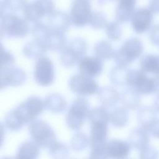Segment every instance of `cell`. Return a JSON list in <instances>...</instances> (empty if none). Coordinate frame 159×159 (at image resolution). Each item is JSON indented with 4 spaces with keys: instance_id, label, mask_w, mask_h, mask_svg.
<instances>
[{
    "instance_id": "cell-1",
    "label": "cell",
    "mask_w": 159,
    "mask_h": 159,
    "mask_svg": "<svg viewBox=\"0 0 159 159\" xmlns=\"http://www.w3.org/2000/svg\"><path fill=\"white\" fill-rule=\"evenodd\" d=\"M45 108L41 98L31 96L6 114L4 125L11 131H18L42 114Z\"/></svg>"
},
{
    "instance_id": "cell-2",
    "label": "cell",
    "mask_w": 159,
    "mask_h": 159,
    "mask_svg": "<svg viewBox=\"0 0 159 159\" xmlns=\"http://www.w3.org/2000/svg\"><path fill=\"white\" fill-rule=\"evenodd\" d=\"M127 86L134 89L140 94H159V76H147L142 70H129Z\"/></svg>"
},
{
    "instance_id": "cell-3",
    "label": "cell",
    "mask_w": 159,
    "mask_h": 159,
    "mask_svg": "<svg viewBox=\"0 0 159 159\" xmlns=\"http://www.w3.org/2000/svg\"><path fill=\"white\" fill-rule=\"evenodd\" d=\"M143 45L142 41L136 37L127 39L114 54V61L117 65L127 67L138 58L142 53Z\"/></svg>"
},
{
    "instance_id": "cell-4",
    "label": "cell",
    "mask_w": 159,
    "mask_h": 159,
    "mask_svg": "<svg viewBox=\"0 0 159 159\" xmlns=\"http://www.w3.org/2000/svg\"><path fill=\"white\" fill-rule=\"evenodd\" d=\"M89 112L88 100L83 96L75 98L71 102L66 116V124L73 130L81 129Z\"/></svg>"
},
{
    "instance_id": "cell-5",
    "label": "cell",
    "mask_w": 159,
    "mask_h": 159,
    "mask_svg": "<svg viewBox=\"0 0 159 159\" xmlns=\"http://www.w3.org/2000/svg\"><path fill=\"white\" fill-rule=\"evenodd\" d=\"M1 25L4 35L9 38H23L30 31L29 22L14 12L6 14L1 19Z\"/></svg>"
},
{
    "instance_id": "cell-6",
    "label": "cell",
    "mask_w": 159,
    "mask_h": 159,
    "mask_svg": "<svg viewBox=\"0 0 159 159\" xmlns=\"http://www.w3.org/2000/svg\"><path fill=\"white\" fill-rule=\"evenodd\" d=\"M29 132L32 140L42 148H49L57 139L52 127L43 120L35 119L30 123Z\"/></svg>"
},
{
    "instance_id": "cell-7",
    "label": "cell",
    "mask_w": 159,
    "mask_h": 159,
    "mask_svg": "<svg viewBox=\"0 0 159 159\" xmlns=\"http://www.w3.org/2000/svg\"><path fill=\"white\" fill-rule=\"evenodd\" d=\"M88 49L86 41L80 37L71 40L61 50L60 61L63 66L71 67L84 57Z\"/></svg>"
},
{
    "instance_id": "cell-8",
    "label": "cell",
    "mask_w": 159,
    "mask_h": 159,
    "mask_svg": "<svg viewBox=\"0 0 159 159\" xmlns=\"http://www.w3.org/2000/svg\"><path fill=\"white\" fill-rule=\"evenodd\" d=\"M55 11L53 0H34L28 2L23 10L24 17L29 22L36 23Z\"/></svg>"
},
{
    "instance_id": "cell-9",
    "label": "cell",
    "mask_w": 159,
    "mask_h": 159,
    "mask_svg": "<svg viewBox=\"0 0 159 159\" xmlns=\"http://www.w3.org/2000/svg\"><path fill=\"white\" fill-rule=\"evenodd\" d=\"M68 85L73 93L83 97L93 95L99 89L98 84L93 78L80 73L71 76Z\"/></svg>"
},
{
    "instance_id": "cell-10",
    "label": "cell",
    "mask_w": 159,
    "mask_h": 159,
    "mask_svg": "<svg viewBox=\"0 0 159 159\" xmlns=\"http://www.w3.org/2000/svg\"><path fill=\"white\" fill-rule=\"evenodd\" d=\"M34 78L41 86H49L55 80V68L52 61L47 57L37 59L34 70Z\"/></svg>"
},
{
    "instance_id": "cell-11",
    "label": "cell",
    "mask_w": 159,
    "mask_h": 159,
    "mask_svg": "<svg viewBox=\"0 0 159 159\" xmlns=\"http://www.w3.org/2000/svg\"><path fill=\"white\" fill-rule=\"evenodd\" d=\"M92 12V6L89 0H74L69 14L71 24L78 27L88 25Z\"/></svg>"
},
{
    "instance_id": "cell-12",
    "label": "cell",
    "mask_w": 159,
    "mask_h": 159,
    "mask_svg": "<svg viewBox=\"0 0 159 159\" xmlns=\"http://www.w3.org/2000/svg\"><path fill=\"white\" fill-rule=\"evenodd\" d=\"M130 20L134 31L137 34H143L150 28L153 13L148 7H140L135 10Z\"/></svg>"
},
{
    "instance_id": "cell-13",
    "label": "cell",
    "mask_w": 159,
    "mask_h": 159,
    "mask_svg": "<svg viewBox=\"0 0 159 159\" xmlns=\"http://www.w3.org/2000/svg\"><path fill=\"white\" fill-rule=\"evenodd\" d=\"M80 73L86 76L95 78L98 76L103 69L102 60L97 57H83L78 63Z\"/></svg>"
},
{
    "instance_id": "cell-14",
    "label": "cell",
    "mask_w": 159,
    "mask_h": 159,
    "mask_svg": "<svg viewBox=\"0 0 159 159\" xmlns=\"http://www.w3.org/2000/svg\"><path fill=\"white\" fill-rule=\"evenodd\" d=\"M130 143L117 139H112L106 143V152L107 157L122 159L127 157L130 152Z\"/></svg>"
},
{
    "instance_id": "cell-15",
    "label": "cell",
    "mask_w": 159,
    "mask_h": 159,
    "mask_svg": "<svg viewBox=\"0 0 159 159\" xmlns=\"http://www.w3.org/2000/svg\"><path fill=\"white\" fill-rule=\"evenodd\" d=\"M115 9L116 21L123 24L130 20L136 10L137 0H117Z\"/></svg>"
},
{
    "instance_id": "cell-16",
    "label": "cell",
    "mask_w": 159,
    "mask_h": 159,
    "mask_svg": "<svg viewBox=\"0 0 159 159\" xmlns=\"http://www.w3.org/2000/svg\"><path fill=\"white\" fill-rule=\"evenodd\" d=\"M71 24L70 16L65 12L55 10L48 16L47 25L51 30L66 33Z\"/></svg>"
},
{
    "instance_id": "cell-17",
    "label": "cell",
    "mask_w": 159,
    "mask_h": 159,
    "mask_svg": "<svg viewBox=\"0 0 159 159\" xmlns=\"http://www.w3.org/2000/svg\"><path fill=\"white\" fill-rule=\"evenodd\" d=\"M48 50L44 42L34 39L24 45L22 52L24 56L28 58L38 59L44 56Z\"/></svg>"
},
{
    "instance_id": "cell-18",
    "label": "cell",
    "mask_w": 159,
    "mask_h": 159,
    "mask_svg": "<svg viewBox=\"0 0 159 159\" xmlns=\"http://www.w3.org/2000/svg\"><path fill=\"white\" fill-rule=\"evenodd\" d=\"M44 104L47 109L55 114L63 112L68 107L66 99L62 95L55 93L48 95L44 100Z\"/></svg>"
},
{
    "instance_id": "cell-19",
    "label": "cell",
    "mask_w": 159,
    "mask_h": 159,
    "mask_svg": "<svg viewBox=\"0 0 159 159\" xmlns=\"http://www.w3.org/2000/svg\"><path fill=\"white\" fill-rule=\"evenodd\" d=\"M97 93L99 102L106 107L114 106L120 99L117 91L111 86H103L99 88Z\"/></svg>"
},
{
    "instance_id": "cell-20",
    "label": "cell",
    "mask_w": 159,
    "mask_h": 159,
    "mask_svg": "<svg viewBox=\"0 0 159 159\" xmlns=\"http://www.w3.org/2000/svg\"><path fill=\"white\" fill-rule=\"evenodd\" d=\"M129 142L132 147L139 150L146 147L150 143L148 130L142 127L134 129L130 134Z\"/></svg>"
},
{
    "instance_id": "cell-21",
    "label": "cell",
    "mask_w": 159,
    "mask_h": 159,
    "mask_svg": "<svg viewBox=\"0 0 159 159\" xmlns=\"http://www.w3.org/2000/svg\"><path fill=\"white\" fill-rule=\"evenodd\" d=\"M45 43L48 50L54 52H61L67 44L65 33L53 30L50 29V32Z\"/></svg>"
},
{
    "instance_id": "cell-22",
    "label": "cell",
    "mask_w": 159,
    "mask_h": 159,
    "mask_svg": "<svg viewBox=\"0 0 159 159\" xmlns=\"http://www.w3.org/2000/svg\"><path fill=\"white\" fill-rule=\"evenodd\" d=\"M120 101L124 108L130 110H136L140 106V94L132 88H129L122 92Z\"/></svg>"
},
{
    "instance_id": "cell-23",
    "label": "cell",
    "mask_w": 159,
    "mask_h": 159,
    "mask_svg": "<svg viewBox=\"0 0 159 159\" xmlns=\"http://www.w3.org/2000/svg\"><path fill=\"white\" fill-rule=\"evenodd\" d=\"M39 147L34 140L25 141L19 147L16 157L18 158L35 159L39 155Z\"/></svg>"
},
{
    "instance_id": "cell-24",
    "label": "cell",
    "mask_w": 159,
    "mask_h": 159,
    "mask_svg": "<svg viewBox=\"0 0 159 159\" xmlns=\"http://www.w3.org/2000/svg\"><path fill=\"white\" fill-rule=\"evenodd\" d=\"M141 70L145 73L159 76V56L155 54L144 55L140 62Z\"/></svg>"
},
{
    "instance_id": "cell-25",
    "label": "cell",
    "mask_w": 159,
    "mask_h": 159,
    "mask_svg": "<svg viewBox=\"0 0 159 159\" xmlns=\"http://www.w3.org/2000/svg\"><path fill=\"white\" fill-rule=\"evenodd\" d=\"M9 86L17 87L24 84L27 80L25 71L19 67H10L7 70Z\"/></svg>"
},
{
    "instance_id": "cell-26",
    "label": "cell",
    "mask_w": 159,
    "mask_h": 159,
    "mask_svg": "<svg viewBox=\"0 0 159 159\" xmlns=\"http://www.w3.org/2000/svg\"><path fill=\"white\" fill-rule=\"evenodd\" d=\"M129 120V113L124 107H117L109 113V121L116 127H124Z\"/></svg>"
},
{
    "instance_id": "cell-27",
    "label": "cell",
    "mask_w": 159,
    "mask_h": 159,
    "mask_svg": "<svg viewBox=\"0 0 159 159\" xmlns=\"http://www.w3.org/2000/svg\"><path fill=\"white\" fill-rule=\"evenodd\" d=\"M156 118V110L152 107L145 106L140 108L137 112V120L141 127L146 130Z\"/></svg>"
},
{
    "instance_id": "cell-28",
    "label": "cell",
    "mask_w": 159,
    "mask_h": 159,
    "mask_svg": "<svg viewBox=\"0 0 159 159\" xmlns=\"http://www.w3.org/2000/svg\"><path fill=\"white\" fill-rule=\"evenodd\" d=\"M115 51L111 44L106 40H101L94 47V53L102 61L107 60L113 57Z\"/></svg>"
},
{
    "instance_id": "cell-29",
    "label": "cell",
    "mask_w": 159,
    "mask_h": 159,
    "mask_svg": "<svg viewBox=\"0 0 159 159\" xmlns=\"http://www.w3.org/2000/svg\"><path fill=\"white\" fill-rule=\"evenodd\" d=\"M129 69L117 65L112 68L109 72L111 82L117 86H127V76Z\"/></svg>"
},
{
    "instance_id": "cell-30",
    "label": "cell",
    "mask_w": 159,
    "mask_h": 159,
    "mask_svg": "<svg viewBox=\"0 0 159 159\" xmlns=\"http://www.w3.org/2000/svg\"><path fill=\"white\" fill-rule=\"evenodd\" d=\"M109 113L106 107L104 106L96 107L91 110L88 115L87 119L89 124L94 122H109Z\"/></svg>"
},
{
    "instance_id": "cell-31",
    "label": "cell",
    "mask_w": 159,
    "mask_h": 159,
    "mask_svg": "<svg viewBox=\"0 0 159 159\" xmlns=\"http://www.w3.org/2000/svg\"><path fill=\"white\" fill-rule=\"evenodd\" d=\"M89 140L88 136L84 132L75 133L71 140V148L76 152L84 150L89 145Z\"/></svg>"
},
{
    "instance_id": "cell-32",
    "label": "cell",
    "mask_w": 159,
    "mask_h": 159,
    "mask_svg": "<svg viewBox=\"0 0 159 159\" xmlns=\"http://www.w3.org/2000/svg\"><path fill=\"white\" fill-rule=\"evenodd\" d=\"M49 153L55 158H65L69 155L70 150L65 143L55 141L49 147Z\"/></svg>"
},
{
    "instance_id": "cell-33",
    "label": "cell",
    "mask_w": 159,
    "mask_h": 159,
    "mask_svg": "<svg viewBox=\"0 0 159 159\" xmlns=\"http://www.w3.org/2000/svg\"><path fill=\"white\" fill-rule=\"evenodd\" d=\"M30 30L34 39L39 40L45 43V40L49 34L50 28L47 24H44L41 21H39L34 24Z\"/></svg>"
},
{
    "instance_id": "cell-34",
    "label": "cell",
    "mask_w": 159,
    "mask_h": 159,
    "mask_svg": "<svg viewBox=\"0 0 159 159\" xmlns=\"http://www.w3.org/2000/svg\"><path fill=\"white\" fill-rule=\"evenodd\" d=\"M107 23L106 16L104 12L100 11H93L89 24L91 27L94 29H102L106 27Z\"/></svg>"
},
{
    "instance_id": "cell-35",
    "label": "cell",
    "mask_w": 159,
    "mask_h": 159,
    "mask_svg": "<svg viewBox=\"0 0 159 159\" xmlns=\"http://www.w3.org/2000/svg\"><path fill=\"white\" fill-rule=\"evenodd\" d=\"M106 33L109 39L112 41H117L122 37V28L117 21H111L106 26Z\"/></svg>"
},
{
    "instance_id": "cell-36",
    "label": "cell",
    "mask_w": 159,
    "mask_h": 159,
    "mask_svg": "<svg viewBox=\"0 0 159 159\" xmlns=\"http://www.w3.org/2000/svg\"><path fill=\"white\" fill-rule=\"evenodd\" d=\"M14 63L15 58L12 53L6 49L0 42V68L12 67Z\"/></svg>"
},
{
    "instance_id": "cell-37",
    "label": "cell",
    "mask_w": 159,
    "mask_h": 159,
    "mask_svg": "<svg viewBox=\"0 0 159 159\" xmlns=\"http://www.w3.org/2000/svg\"><path fill=\"white\" fill-rule=\"evenodd\" d=\"M6 9L11 12L23 11L28 3L27 0H3Z\"/></svg>"
},
{
    "instance_id": "cell-38",
    "label": "cell",
    "mask_w": 159,
    "mask_h": 159,
    "mask_svg": "<svg viewBox=\"0 0 159 159\" xmlns=\"http://www.w3.org/2000/svg\"><path fill=\"white\" fill-rule=\"evenodd\" d=\"M158 156L157 150L148 145L140 150V158L142 159H155L158 158Z\"/></svg>"
},
{
    "instance_id": "cell-39",
    "label": "cell",
    "mask_w": 159,
    "mask_h": 159,
    "mask_svg": "<svg viewBox=\"0 0 159 159\" xmlns=\"http://www.w3.org/2000/svg\"><path fill=\"white\" fill-rule=\"evenodd\" d=\"M149 39L153 45L159 46V24L154 25L150 29L149 32Z\"/></svg>"
},
{
    "instance_id": "cell-40",
    "label": "cell",
    "mask_w": 159,
    "mask_h": 159,
    "mask_svg": "<svg viewBox=\"0 0 159 159\" xmlns=\"http://www.w3.org/2000/svg\"><path fill=\"white\" fill-rule=\"evenodd\" d=\"M147 130L154 137L159 139V119L157 117L154 120V121L148 127Z\"/></svg>"
},
{
    "instance_id": "cell-41",
    "label": "cell",
    "mask_w": 159,
    "mask_h": 159,
    "mask_svg": "<svg viewBox=\"0 0 159 159\" xmlns=\"http://www.w3.org/2000/svg\"><path fill=\"white\" fill-rule=\"evenodd\" d=\"M148 8L153 14H159V0H150Z\"/></svg>"
},
{
    "instance_id": "cell-42",
    "label": "cell",
    "mask_w": 159,
    "mask_h": 159,
    "mask_svg": "<svg viewBox=\"0 0 159 159\" xmlns=\"http://www.w3.org/2000/svg\"><path fill=\"white\" fill-rule=\"evenodd\" d=\"M5 137V128L4 124L0 122V148L3 145Z\"/></svg>"
},
{
    "instance_id": "cell-43",
    "label": "cell",
    "mask_w": 159,
    "mask_h": 159,
    "mask_svg": "<svg viewBox=\"0 0 159 159\" xmlns=\"http://www.w3.org/2000/svg\"><path fill=\"white\" fill-rule=\"evenodd\" d=\"M6 9V8L5 7V5L3 2V1H0V19H1L6 14H5Z\"/></svg>"
},
{
    "instance_id": "cell-44",
    "label": "cell",
    "mask_w": 159,
    "mask_h": 159,
    "mask_svg": "<svg viewBox=\"0 0 159 159\" xmlns=\"http://www.w3.org/2000/svg\"><path fill=\"white\" fill-rule=\"evenodd\" d=\"M154 108L157 112H159V94L156 97L154 101Z\"/></svg>"
},
{
    "instance_id": "cell-45",
    "label": "cell",
    "mask_w": 159,
    "mask_h": 159,
    "mask_svg": "<svg viewBox=\"0 0 159 159\" xmlns=\"http://www.w3.org/2000/svg\"><path fill=\"white\" fill-rule=\"evenodd\" d=\"M4 31H3V29H2V27L1 25V23H0V40L4 37Z\"/></svg>"
},
{
    "instance_id": "cell-46",
    "label": "cell",
    "mask_w": 159,
    "mask_h": 159,
    "mask_svg": "<svg viewBox=\"0 0 159 159\" xmlns=\"http://www.w3.org/2000/svg\"><path fill=\"white\" fill-rule=\"evenodd\" d=\"M103 1H111V2H112V1H117V0H102Z\"/></svg>"
},
{
    "instance_id": "cell-47",
    "label": "cell",
    "mask_w": 159,
    "mask_h": 159,
    "mask_svg": "<svg viewBox=\"0 0 159 159\" xmlns=\"http://www.w3.org/2000/svg\"></svg>"
}]
</instances>
